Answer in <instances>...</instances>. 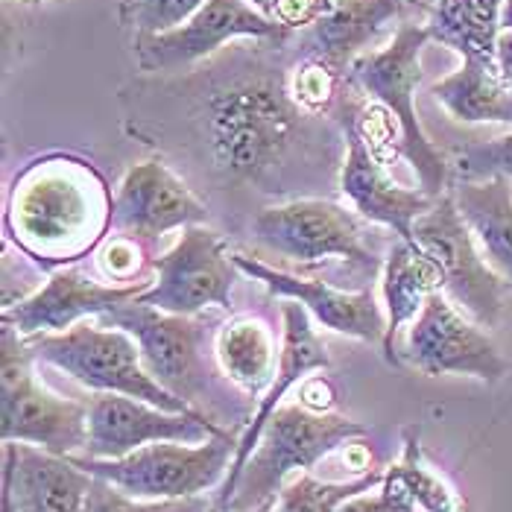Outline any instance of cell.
<instances>
[{
    "instance_id": "1",
    "label": "cell",
    "mask_w": 512,
    "mask_h": 512,
    "mask_svg": "<svg viewBox=\"0 0 512 512\" xmlns=\"http://www.w3.org/2000/svg\"><path fill=\"white\" fill-rule=\"evenodd\" d=\"M284 44L235 41L188 74L141 77L120 91L123 129L235 217L340 191L346 129L293 97Z\"/></svg>"
},
{
    "instance_id": "2",
    "label": "cell",
    "mask_w": 512,
    "mask_h": 512,
    "mask_svg": "<svg viewBox=\"0 0 512 512\" xmlns=\"http://www.w3.org/2000/svg\"><path fill=\"white\" fill-rule=\"evenodd\" d=\"M112 205L100 170L74 153H44L9 182L3 232L39 270H65L94 255L112 232Z\"/></svg>"
},
{
    "instance_id": "3",
    "label": "cell",
    "mask_w": 512,
    "mask_h": 512,
    "mask_svg": "<svg viewBox=\"0 0 512 512\" xmlns=\"http://www.w3.org/2000/svg\"><path fill=\"white\" fill-rule=\"evenodd\" d=\"M431 41L425 24L401 21L393 39L381 50L357 56L349 79L363 100L355 106V118L375 150H393L419 176V188L428 197L448 194L454 176L451 161L436 150L416 115V88L422 82V50Z\"/></svg>"
},
{
    "instance_id": "4",
    "label": "cell",
    "mask_w": 512,
    "mask_h": 512,
    "mask_svg": "<svg viewBox=\"0 0 512 512\" xmlns=\"http://www.w3.org/2000/svg\"><path fill=\"white\" fill-rule=\"evenodd\" d=\"M97 322L123 328L135 337L147 372L167 393L182 398L223 428L226 422L232 428L249 425L252 416L243 410L246 395L223 375L214 355L217 334H211L208 319H202V314L173 316L132 299L109 314L97 316Z\"/></svg>"
},
{
    "instance_id": "5",
    "label": "cell",
    "mask_w": 512,
    "mask_h": 512,
    "mask_svg": "<svg viewBox=\"0 0 512 512\" xmlns=\"http://www.w3.org/2000/svg\"><path fill=\"white\" fill-rule=\"evenodd\" d=\"M366 434L369 431L360 422L340 413L314 410L302 401L281 404L258 439V448L237 474L232 495L217 507L229 512L258 510L276 501L290 477L314 472L316 463Z\"/></svg>"
},
{
    "instance_id": "6",
    "label": "cell",
    "mask_w": 512,
    "mask_h": 512,
    "mask_svg": "<svg viewBox=\"0 0 512 512\" xmlns=\"http://www.w3.org/2000/svg\"><path fill=\"white\" fill-rule=\"evenodd\" d=\"M36 363H47L65 375H71L91 393H118L129 398H141L170 413H191L205 416L185 404L182 398L167 393L156 378L147 372L141 349L135 337L123 328H112L103 322H77L59 334H41L27 340Z\"/></svg>"
},
{
    "instance_id": "7",
    "label": "cell",
    "mask_w": 512,
    "mask_h": 512,
    "mask_svg": "<svg viewBox=\"0 0 512 512\" xmlns=\"http://www.w3.org/2000/svg\"><path fill=\"white\" fill-rule=\"evenodd\" d=\"M366 220L355 208L331 197H302L267 205L249 220V237L258 249L278 255L290 264L314 267L340 261L349 270L372 276L384 267V258L369 246Z\"/></svg>"
},
{
    "instance_id": "8",
    "label": "cell",
    "mask_w": 512,
    "mask_h": 512,
    "mask_svg": "<svg viewBox=\"0 0 512 512\" xmlns=\"http://www.w3.org/2000/svg\"><path fill=\"white\" fill-rule=\"evenodd\" d=\"M0 439L74 457L85 451L88 404L47 390L27 340L3 325L0 337Z\"/></svg>"
},
{
    "instance_id": "9",
    "label": "cell",
    "mask_w": 512,
    "mask_h": 512,
    "mask_svg": "<svg viewBox=\"0 0 512 512\" xmlns=\"http://www.w3.org/2000/svg\"><path fill=\"white\" fill-rule=\"evenodd\" d=\"M240 436H214L208 442H153L120 460H71L91 477H103L120 492L141 501H176L208 495L223 486L232 469Z\"/></svg>"
},
{
    "instance_id": "10",
    "label": "cell",
    "mask_w": 512,
    "mask_h": 512,
    "mask_svg": "<svg viewBox=\"0 0 512 512\" xmlns=\"http://www.w3.org/2000/svg\"><path fill=\"white\" fill-rule=\"evenodd\" d=\"M413 243L434 261L442 293L483 328H498L507 314L512 290L498 276L474 243L457 202L448 194L436 197L413 226Z\"/></svg>"
},
{
    "instance_id": "11",
    "label": "cell",
    "mask_w": 512,
    "mask_h": 512,
    "mask_svg": "<svg viewBox=\"0 0 512 512\" xmlns=\"http://www.w3.org/2000/svg\"><path fill=\"white\" fill-rule=\"evenodd\" d=\"M237 276L240 267L226 235L208 223L188 226L173 249L156 258V278L135 302L173 316L229 311Z\"/></svg>"
},
{
    "instance_id": "12",
    "label": "cell",
    "mask_w": 512,
    "mask_h": 512,
    "mask_svg": "<svg viewBox=\"0 0 512 512\" xmlns=\"http://www.w3.org/2000/svg\"><path fill=\"white\" fill-rule=\"evenodd\" d=\"M246 39L287 41L290 33L249 0H205L182 27L161 36H138L132 44L141 77H179Z\"/></svg>"
},
{
    "instance_id": "13",
    "label": "cell",
    "mask_w": 512,
    "mask_h": 512,
    "mask_svg": "<svg viewBox=\"0 0 512 512\" xmlns=\"http://www.w3.org/2000/svg\"><path fill=\"white\" fill-rule=\"evenodd\" d=\"M401 360L428 378L460 375L489 387L510 375V360L501 355L486 328L463 314L442 290L431 293L422 314L410 322Z\"/></svg>"
},
{
    "instance_id": "14",
    "label": "cell",
    "mask_w": 512,
    "mask_h": 512,
    "mask_svg": "<svg viewBox=\"0 0 512 512\" xmlns=\"http://www.w3.org/2000/svg\"><path fill=\"white\" fill-rule=\"evenodd\" d=\"M211 223V208L161 156L135 161L115 188L112 232L153 243L167 232Z\"/></svg>"
},
{
    "instance_id": "15",
    "label": "cell",
    "mask_w": 512,
    "mask_h": 512,
    "mask_svg": "<svg viewBox=\"0 0 512 512\" xmlns=\"http://www.w3.org/2000/svg\"><path fill=\"white\" fill-rule=\"evenodd\" d=\"M88 439L79 457L120 460L153 442H208L214 436H235L208 416L170 413L141 398L118 393H91Z\"/></svg>"
},
{
    "instance_id": "16",
    "label": "cell",
    "mask_w": 512,
    "mask_h": 512,
    "mask_svg": "<svg viewBox=\"0 0 512 512\" xmlns=\"http://www.w3.org/2000/svg\"><path fill=\"white\" fill-rule=\"evenodd\" d=\"M360 97H352V103L343 109L340 123L346 129V158L340 170V194L349 199V205L366 223L384 226L395 237L413 243V226L416 220L431 211L436 199L428 197L422 188H404L398 185L375 144L366 138L355 118V103Z\"/></svg>"
},
{
    "instance_id": "17",
    "label": "cell",
    "mask_w": 512,
    "mask_h": 512,
    "mask_svg": "<svg viewBox=\"0 0 512 512\" xmlns=\"http://www.w3.org/2000/svg\"><path fill=\"white\" fill-rule=\"evenodd\" d=\"M235 264L243 276L264 284L278 299H293L299 302L316 322L334 334L352 337L360 343L384 346L387 337V311L378 302L372 284L360 290H337L328 281L305 278L287 270H278L273 264L235 249Z\"/></svg>"
},
{
    "instance_id": "18",
    "label": "cell",
    "mask_w": 512,
    "mask_h": 512,
    "mask_svg": "<svg viewBox=\"0 0 512 512\" xmlns=\"http://www.w3.org/2000/svg\"><path fill=\"white\" fill-rule=\"evenodd\" d=\"M147 287H115L97 278H88L82 270L65 267L50 273L39 290L21 299L12 308H3L0 322L12 328L18 337L30 340L41 334H59L74 328L77 322L97 319L120 305L138 299Z\"/></svg>"
},
{
    "instance_id": "19",
    "label": "cell",
    "mask_w": 512,
    "mask_h": 512,
    "mask_svg": "<svg viewBox=\"0 0 512 512\" xmlns=\"http://www.w3.org/2000/svg\"><path fill=\"white\" fill-rule=\"evenodd\" d=\"M404 0H343L302 33L287 39L293 59L316 65L337 79H349L357 56L384 36V30L401 18Z\"/></svg>"
},
{
    "instance_id": "20",
    "label": "cell",
    "mask_w": 512,
    "mask_h": 512,
    "mask_svg": "<svg viewBox=\"0 0 512 512\" xmlns=\"http://www.w3.org/2000/svg\"><path fill=\"white\" fill-rule=\"evenodd\" d=\"M328 366H331V357L325 352V343L316 337L314 325H311V314H308L299 302L284 299V302H281V360H278L276 381H273V387L267 390V395L258 401V407H255V413H252L249 425L243 428L240 442H237L235 460H232V469L226 474V480H223V486H220L214 504H223V501L232 495V486H235L237 474L246 466V460L252 457V451L258 448V439L264 434L267 422L273 419V413L284 404L287 393H290L299 381H305L311 372H316V369H328Z\"/></svg>"
},
{
    "instance_id": "21",
    "label": "cell",
    "mask_w": 512,
    "mask_h": 512,
    "mask_svg": "<svg viewBox=\"0 0 512 512\" xmlns=\"http://www.w3.org/2000/svg\"><path fill=\"white\" fill-rule=\"evenodd\" d=\"M3 483L18 512H82L94 477L71 457L24 442H3Z\"/></svg>"
},
{
    "instance_id": "22",
    "label": "cell",
    "mask_w": 512,
    "mask_h": 512,
    "mask_svg": "<svg viewBox=\"0 0 512 512\" xmlns=\"http://www.w3.org/2000/svg\"><path fill=\"white\" fill-rule=\"evenodd\" d=\"M442 290L434 261L410 240L395 237L384 255L381 267V296L387 311V337L381 346V355L387 363L401 366L398 334L401 328H410V322L422 314L431 293Z\"/></svg>"
},
{
    "instance_id": "23",
    "label": "cell",
    "mask_w": 512,
    "mask_h": 512,
    "mask_svg": "<svg viewBox=\"0 0 512 512\" xmlns=\"http://www.w3.org/2000/svg\"><path fill=\"white\" fill-rule=\"evenodd\" d=\"M214 355L223 375L246 398L258 401L273 387L281 360V346L273 325L264 316L240 314L226 319L214 337Z\"/></svg>"
},
{
    "instance_id": "24",
    "label": "cell",
    "mask_w": 512,
    "mask_h": 512,
    "mask_svg": "<svg viewBox=\"0 0 512 512\" xmlns=\"http://www.w3.org/2000/svg\"><path fill=\"white\" fill-rule=\"evenodd\" d=\"M451 197L472 229L474 243L486 264L507 281L512 290V182H451Z\"/></svg>"
},
{
    "instance_id": "25",
    "label": "cell",
    "mask_w": 512,
    "mask_h": 512,
    "mask_svg": "<svg viewBox=\"0 0 512 512\" xmlns=\"http://www.w3.org/2000/svg\"><path fill=\"white\" fill-rule=\"evenodd\" d=\"M431 94L460 123L512 126V88L498 74V65L463 59L454 74L434 82Z\"/></svg>"
},
{
    "instance_id": "26",
    "label": "cell",
    "mask_w": 512,
    "mask_h": 512,
    "mask_svg": "<svg viewBox=\"0 0 512 512\" xmlns=\"http://www.w3.org/2000/svg\"><path fill=\"white\" fill-rule=\"evenodd\" d=\"M501 12L504 0H439L425 18V30L431 41L451 47L460 59L495 65Z\"/></svg>"
},
{
    "instance_id": "27",
    "label": "cell",
    "mask_w": 512,
    "mask_h": 512,
    "mask_svg": "<svg viewBox=\"0 0 512 512\" xmlns=\"http://www.w3.org/2000/svg\"><path fill=\"white\" fill-rule=\"evenodd\" d=\"M387 474V480H393L398 489L407 492V498L422 512H466L460 495L454 492V486L436 472L434 466L425 460L419 439L407 434L404 439V454Z\"/></svg>"
},
{
    "instance_id": "28",
    "label": "cell",
    "mask_w": 512,
    "mask_h": 512,
    "mask_svg": "<svg viewBox=\"0 0 512 512\" xmlns=\"http://www.w3.org/2000/svg\"><path fill=\"white\" fill-rule=\"evenodd\" d=\"M381 483V472H366L355 480H319L311 472H302L281 486L273 512H337L349 498Z\"/></svg>"
},
{
    "instance_id": "29",
    "label": "cell",
    "mask_w": 512,
    "mask_h": 512,
    "mask_svg": "<svg viewBox=\"0 0 512 512\" xmlns=\"http://www.w3.org/2000/svg\"><path fill=\"white\" fill-rule=\"evenodd\" d=\"M150 243H141L135 237L115 235L109 232V237L97 246L94 261L100 276L106 278V284L115 287H150L156 278V258L147 249Z\"/></svg>"
},
{
    "instance_id": "30",
    "label": "cell",
    "mask_w": 512,
    "mask_h": 512,
    "mask_svg": "<svg viewBox=\"0 0 512 512\" xmlns=\"http://www.w3.org/2000/svg\"><path fill=\"white\" fill-rule=\"evenodd\" d=\"M451 176L460 182H483V179L512 182V129L498 138L463 144L451 158Z\"/></svg>"
},
{
    "instance_id": "31",
    "label": "cell",
    "mask_w": 512,
    "mask_h": 512,
    "mask_svg": "<svg viewBox=\"0 0 512 512\" xmlns=\"http://www.w3.org/2000/svg\"><path fill=\"white\" fill-rule=\"evenodd\" d=\"M205 0H120V24L138 36H161L191 21Z\"/></svg>"
},
{
    "instance_id": "32",
    "label": "cell",
    "mask_w": 512,
    "mask_h": 512,
    "mask_svg": "<svg viewBox=\"0 0 512 512\" xmlns=\"http://www.w3.org/2000/svg\"><path fill=\"white\" fill-rule=\"evenodd\" d=\"M211 504L214 501L208 495L176 498V501H141V498H132L126 492H120L118 486H112L109 480L94 477L82 512H208Z\"/></svg>"
},
{
    "instance_id": "33",
    "label": "cell",
    "mask_w": 512,
    "mask_h": 512,
    "mask_svg": "<svg viewBox=\"0 0 512 512\" xmlns=\"http://www.w3.org/2000/svg\"><path fill=\"white\" fill-rule=\"evenodd\" d=\"M337 3H343V0H276L270 9V18L281 30H287L293 36V33L308 30L322 15H328Z\"/></svg>"
},
{
    "instance_id": "34",
    "label": "cell",
    "mask_w": 512,
    "mask_h": 512,
    "mask_svg": "<svg viewBox=\"0 0 512 512\" xmlns=\"http://www.w3.org/2000/svg\"><path fill=\"white\" fill-rule=\"evenodd\" d=\"M337 512H422L404 489H398L393 480H387L384 474V483L375 486V492H360L355 498H349Z\"/></svg>"
},
{
    "instance_id": "35",
    "label": "cell",
    "mask_w": 512,
    "mask_h": 512,
    "mask_svg": "<svg viewBox=\"0 0 512 512\" xmlns=\"http://www.w3.org/2000/svg\"><path fill=\"white\" fill-rule=\"evenodd\" d=\"M495 65H498V74H501L504 82L512 88V30H501V36H498Z\"/></svg>"
},
{
    "instance_id": "36",
    "label": "cell",
    "mask_w": 512,
    "mask_h": 512,
    "mask_svg": "<svg viewBox=\"0 0 512 512\" xmlns=\"http://www.w3.org/2000/svg\"><path fill=\"white\" fill-rule=\"evenodd\" d=\"M439 0H404V6H410V9H419V12H425V18L434 12V6Z\"/></svg>"
},
{
    "instance_id": "37",
    "label": "cell",
    "mask_w": 512,
    "mask_h": 512,
    "mask_svg": "<svg viewBox=\"0 0 512 512\" xmlns=\"http://www.w3.org/2000/svg\"><path fill=\"white\" fill-rule=\"evenodd\" d=\"M501 30H512V0H504V12H501Z\"/></svg>"
},
{
    "instance_id": "38",
    "label": "cell",
    "mask_w": 512,
    "mask_h": 512,
    "mask_svg": "<svg viewBox=\"0 0 512 512\" xmlns=\"http://www.w3.org/2000/svg\"><path fill=\"white\" fill-rule=\"evenodd\" d=\"M249 3H252L255 9H261L264 15H270V9H273V3H276V0H249Z\"/></svg>"
},
{
    "instance_id": "39",
    "label": "cell",
    "mask_w": 512,
    "mask_h": 512,
    "mask_svg": "<svg viewBox=\"0 0 512 512\" xmlns=\"http://www.w3.org/2000/svg\"><path fill=\"white\" fill-rule=\"evenodd\" d=\"M273 507H276V501H270V504H264V507H258V510H252V512H273ZM208 512H229V510H223V507L211 504V510Z\"/></svg>"
},
{
    "instance_id": "40",
    "label": "cell",
    "mask_w": 512,
    "mask_h": 512,
    "mask_svg": "<svg viewBox=\"0 0 512 512\" xmlns=\"http://www.w3.org/2000/svg\"><path fill=\"white\" fill-rule=\"evenodd\" d=\"M24 3H30V6H39V3H47V0H24Z\"/></svg>"
}]
</instances>
